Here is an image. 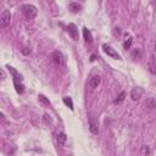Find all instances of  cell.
Returning a JSON list of instances; mask_svg holds the SVG:
<instances>
[{"label": "cell", "mask_w": 156, "mask_h": 156, "mask_svg": "<svg viewBox=\"0 0 156 156\" xmlns=\"http://www.w3.org/2000/svg\"><path fill=\"white\" fill-rule=\"evenodd\" d=\"M22 12H23V15L26 16V18H28V20H33V18L37 16L38 10H37V7H35L34 5L26 4V5L22 6Z\"/></svg>", "instance_id": "obj_1"}, {"label": "cell", "mask_w": 156, "mask_h": 156, "mask_svg": "<svg viewBox=\"0 0 156 156\" xmlns=\"http://www.w3.org/2000/svg\"><path fill=\"white\" fill-rule=\"evenodd\" d=\"M88 122H89V130H90V133L94 134V135L99 134V122H98V119L93 115H90L89 118H88Z\"/></svg>", "instance_id": "obj_2"}, {"label": "cell", "mask_w": 156, "mask_h": 156, "mask_svg": "<svg viewBox=\"0 0 156 156\" xmlns=\"http://www.w3.org/2000/svg\"><path fill=\"white\" fill-rule=\"evenodd\" d=\"M10 22H11V13L9 10H5L0 17V26L2 28H7L10 26Z\"/></svg>", "instance_id": "obj_3"}, {"label": "cell", "mask_w": 156, "mask_h": 156, "mask_svg": "<svg viewBox=\"0 0 156 156\" xmlns=\"http://www.w3.org/2000/svg\"><path fill=\"white\" fill-rule=\"evenodd\" d=\"M102 49H104V51H105V54H107L108 56H111L112 58H117V60H121V56H119V54L113 49V48H111L110 45H107V44H104L102 45Z\"/></svg>", "instance_id": "obj_4"}, {"label": "cell", "mask_w": 156, "mask_h": 156, "mask_svg": "<svg viewBox=\"0 0 156 156\" xmlns=\"http://www.w3.org/2000/svg\"><path fill=\"white\" fill-rule=\"evenodd\" d=\"M67 32L72 37L73 40H78V29H77V27H76L74 23H69L67 26Z\"/></svg>", "instance_id": "obj_5"}, {"label": "cell", "mask_w": 156, "mask_h": 156, "mask_svg": "<svg viewBox=\"0 0 156 156\" xmlns=\"http://www.w3.org/2000/svg\"><path fill=\"white\" fill-rule=\"evenodd\" d=\"M141 95H143V90H141V88L135 87V88H133L132 91H130V98H132L133 101H138V100L141 98Z\"/></svg>", "instance_id": "obj_6"}, {"label": "cell", "mask_w": 156, "mask_h": 156, "mask_svg": "<svg viewBox=\"0 0 156 156\" xmlns=\"http://www.w3.org/2000/svg\"><path fill=\"white\" fill-rule=\"evenodd\" d=\"M7 68H9V71H10V73H11V76H12V78H13V82H22V74L20 73V72H17L13 67H11V66H7Z\"/></svg>", "instance_id": "obj_7"}, {"label": "cell", "mask_w": 156, "mask_h": 156, "mask_svg": "<svg viewBox=\"0 0 156 156\" xmlns=\"http://www.w3.org/2000/svg\"><path fill=\"white\" fill-rule=\"evenodd\" d=\"M100 82H101L100 77H99V76H94V77H91L90 80L88 82V85H89V88L95 89V88H98V85L100 84Z\"/></svg>", "instance_id": "obj_8"}, {"label": "cell", "mask_w": 156, "mask_h": 156, "mask_svg": "<svg viewBox=\"0 0 156 156\" xmlns=\"http://www.w3.org/2000/svg\"><path fill=\"white\" fill-rule=\"evenodd\" d=\"M52 58H54V61H55V63L56 65H63V56H62V54L60 52V51H55L54 54H52Z\"/></svg>", "instance_id": "obj_9"}, {"label": "cell", "mask_w": 156, "mask_h": 156, "mask_svg": "<svg viewBox=\"0 0 156 156\" xmlns=\"http://www.w3.org/2000/svg\"><path fill=\"white\" fill-rule=\"evenodd\" d=\"M83 35H84V39H85L87 43H91L93 41V35H91L90 30L88 28H85V27L83 28Z\"/></svg>", "instance_id": "obj_10"}, {"label": "cell", "mask_w": 156, "mask_h": 156, "mask_svg": "<svg viewBox=\"0 0 156 156\" xmlns=\"http://www.w3.org/2000/svg\"><path fill=\"white\" fill-rule=\"evenodd\" d=\"M68 7H69V10H71L72 12H78V11H80V9H82V6H80L78 2H74V1H71V2L68 4Z\"/></svg>", "instance_id": "obj_11"}, {"label": "cell", "mask_w": 156, "mask_h": 156, "mask_svg": "<svg viewBox=\"0 0 156 156\" xmlns=\"http://www.w3.org/2000/svg\"><path fill=\"white\" fill-rule=\"evenodd\" d=\"M66 140H67V135H66V133L61 132V133L57 135V143H58V145H65Z\"/></svg>", "instance_id": "obj_12"}, {"label": "cell", "mask_w": 156, "mask_h": 156, "mask_svg": "<svg viewBox=\"0 0 156 156\" xmlns=\"http://www.w3.org/2000/svg\"><path fill=\"white\" fill-rule=\"evenodd\" d=\"M13 84H15L16 91H17L18 94H22V93L24 91V87H23V84H22L21 82H13Z\"/></svg>", "instance_id": "obj_13"}, {"label": "cell", "mask_w": 156, "mask_h": 156, "mask_svg": "<svg viewBox=\"0 0 156 156\" xmlns=\"http://www.w3.org/2000/svg\"><path fill=\"white\" fill-rule=\"evenodd\" d=\"M62 100H63V104H65L66 106H68L71 110H73V102H72V99H71L69 96H65Z\"/></svg>", "instance_id": "obj_14"}, {"label": "cell", "mask_w": 156, "mask_h": 156, "mask_svg": "<svg viewBox=\"0 0 156 156\" xmlns=\"http://www.w3.org/2000/svg\"><path fill=\"white\" fill-rule=\"evenodd\" d=\"M132 43H133V38L128 37V40H126V41L123 43V48H124V49H129L130 45H132Z\"/></svg>", "instance_id": "obj_15"}, {"label": "cell", "mask_w": 156, "mask_h": 156, "mask_svg": "<svg viewBox=\"0 0 156 156\" xmlns=\"http://www.w3.org/2000/svg\"><path fill=\"white\" fill-rule=\"evenodd\" d=\"M124 96H126V93H124V91H122V93L118 95V98L115 100V104H119V102H122V101L124 100Z\"/></svg>", "instance_id": "obj_16"}, {"label": "cell", "mask_w": 156, "mask_h": 156, "mask_svg": "<svg viewBox=\"0 0 156 156\" xmlns=\"http://www.w3.org/2000/svg\"><path fill=\"white\" fill-rule=\"evenodd\" d=\"M146 105L150 107V108H152V107H155V99L154 98H150L147 101H146Z\"/></svg>", "instance_id": "obj_17"}, {"label": "cell", "mask_w": 156, "mask_h": 156, "mask_svg": "<svg viewBox=\"0 0 156 156\" xmlns=\"http://www.w3.org/2000/svg\"><path fill=\"white\" fill-rule=\"evenodd\" d=\"M39 99H40V100H41V101H44V102H45V104H49V100H46V99H45V96H44V95H39Z\"/></svg>", "instance_id": "obj_18"}, {"label": "cell", "mask_w": 156, "mask_h": 156, "mask_svg": "<svg viewBox=\"0 0 156 156\" xmlns=\"http://www.w3.org/2000/svg\"><path fill=\"white\" fill-rule=\"evenodd\" d=\"M4 78H5V72H4V71L0 68V80H2Z\"/></svg>", "instance_id": "obj_19"}, {"label": "cell", "mask_w": 156, "mask_h": 156, "mask_svg": "<svg viewBox=\"0 0 156 156\" xmlns=\"http://www.w3.org/2000/svg\"><path fill=\"white\" fill-rule=\"evenodd\" d=\"M0 118H2V113H0Z\"/></svg>", "instance_id": "obj_20"}]
</instances>
